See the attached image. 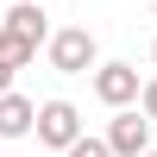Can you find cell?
<instances>
[{"label": "cell", "instance_id": "cell-1", "mask_svg": "<svg viewBox=\"0 0 157 157\" xmlns=\"http://www.w3.org/2000/svg\"><path fill=\"white\" fill-rule=\"evenodd\" d=\"M32 132L44 138L50 151H69L75 138H82V113H75L69 101H44V107H38V120H32Z\"/></svg>", "mask_w": 157, "mask_h": 157}, {"label": "cell", "instance_id": "cell-2", "mask_svg": "<svg viewBox=\"0 0 157 157\" xmlns=\"http://www.w3.org/2000/svg\"><path fill=\"white\" fill-rule=\"evenodd\" d=\"M50 69H63V75H88V69H94V32H82V25L57 32V38H50Z\"/></svg>", "mask_w": 157, "mask_h": 157}, {"label": "cell", "instance_id": "cell-3", "mask_svg": "<svg viewBox=\"0 0 157 157\" xmlns=\"http://www.w3.org/2000/svg\"><path fill=\"white\" fill-rule=\"evenodd\" d=\"M94 94L107 101V107H132L138 101V69L132 63H101L94 69Z\"/></svg>", "mask_w": 157, "mask_h": 157}, {"label": "cell", "instance_id": "cell-4", "mask_svg": "<svg viewBox=\"0 0 157 157\" xmlns=\"http://www.w3.org/2000/svg\"><path fill=\"white\" fill-rule=\"evenodd\" d=\"M107 145H113V157L151 151V120H145V113H132V107H120V120L107 126Z\"/></svg>", "mask_w": 157, "mask_h": 157}, {"label": "cell", "instance_id": "cell-5", "mask_svg": "<svg viewBox=\"0 0 157 157\" xmlns=\"http://www.w3.org/2000/svg\"><path fill=\"white\" fill-rule=\"evenodd\" d=\"M32 120H38V107H32L25 94H13V88H6V94H0V138H25V132H32Z\"/></svg>", "mask_w": 157, "mask_h": 157}, {"label": "cell", "instance_id": "cell-6", "mask_svg": "<svg viewBox=\"0 0 157 157\" xmlns=\"http://www.w3.org/2000/svg\"><path fill=\"white\" fill-rule=\"evenodd\" d=\"M0 25H6V32H19V38H32V44H44V0H19Z\"/></svg>", "mask_w": 157, "mask_h": 157}, {"label": "cell", "instance_id": "cell-7", "mask_svg": "<svg viewBox=\"0 0 157 157\" xmlns=\"http://www.w3.org/2000/svg\"><path fill=\"white\" fill-rule=\"evenodd\" d=\"M0 57H6L13 69H25V63H38V44H32V38H19V32H6V25H0Z\"/></svg>", "mask_w": 157, "mask_h": 157}, {"label": "cell", "instance_id": "cell-8", "mask_svg": "<svg viewBox=\"0 0 157 157\" xmlns=\"http://www.w3.org/2000/svg\"><path fill=\"white\" fill-rule=\"evenodd\" d=\"M69 157H113V145H107V138H75V145H69Z\"/></svg>", "mask_w": 157, "mask_h": 157}, {"label": "cell", "instance_id": "cell-9", "mask_svg": "<svg viewBox=\"0 0 157 157\" xmlns=\"http://www.w3.org/2000/svg\"><path fill=\"white\" fill-rule=\"evenodd\" d=\"M138 113H145V120H157V82L138 88Z\"/></svg>", "mask_w": 157, "mask_h": 157}, {"label": "cell", "instance_id": "cell-10", "mask_svg": "<svg viewBox=\"0 0 157 157\" xmlns=\"http://www.w3.org/2000/svg\"><path fill=\"white\" fill-rule=\"evenodd\" d=\"M13 75H19V69H13L6 57H0V94H6V88H13Z\"/></svg>", "mask_w": 157, "mask_h": 157}, {"label": "cell", "instance_id": "cell-11", "mask_svg": "<svg viewBox=\"0 0 157 157\" xmlns=\"http://www.w3.org/2000/svg\"><path fill=\"white\" fill-rule=\"evenodd\" d=\"M138 157H157V151H138Z\"/></svg>", "mask_w": 157, "mask_h": 157}, {"label": "cell", "instance_id": "cell-12", "mask_svg": "<svg viewBox=\"0 0 157 157\" xmlns=\"http://www.w3.org/2000/svg\"><path fill=\"white\" fill-rule=\"evenodd\" d=\"M151 57H157V44H151Z\"/></svg>", "mask_w": 157, "mask_h": 157}]
</instances>
